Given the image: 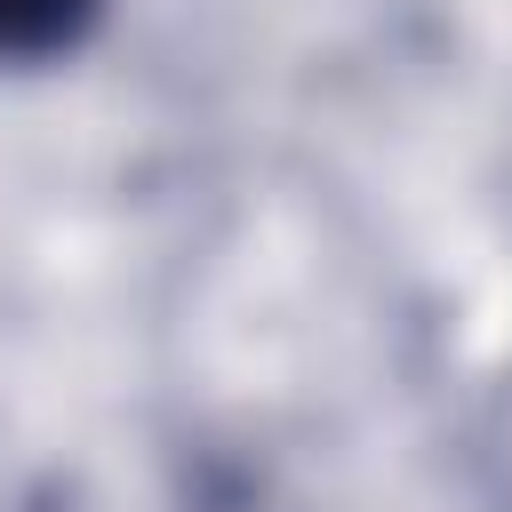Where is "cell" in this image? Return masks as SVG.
I'll return each instance as SVG.
<instances>
[{
    "label": "cell",
    "instance_id": "6da1fadb",
    "mask_svg": "<svg viewBox=\"0 0 512 512\" xmlns=\"http://www.w3.org/2000/svg\"><path fill=\"white\" fill-rule=\"evenodd\" d=\"M104 0H0V64H48L88 40Z\"/></svg>",
    "mask_w": 512,
    "mask_h": 512
}]
</instances>
